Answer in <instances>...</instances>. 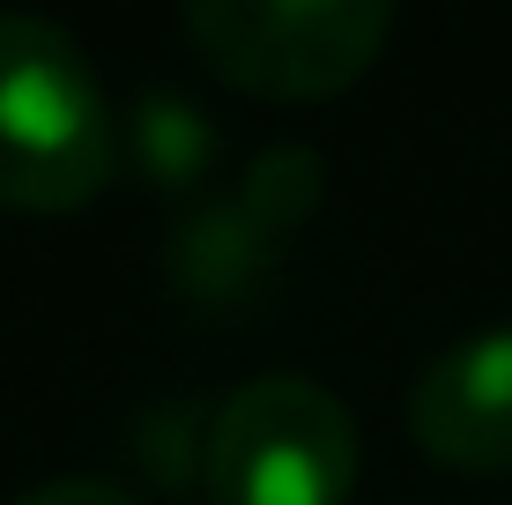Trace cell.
Here are the masks:
<instances>
[{"label":"cell","mask_w":512,"mask_h":505,"mask_svg":"<svg viewBox=\"0 0 512 505\" xmlns=\"http://www.w3.org/2000/svg\"><path fill=\"white\" fill-rule=\"evenodd\" d=\"M119 164V119L90 52L52 15L0 8V201L82 208Z\"/></svg>","instance_id":"6da1fadb"},{"label":"cell","mask_w":512,"mask_h":505,"mask_svg":"<svg viewBox=\"0 0 512 505\" xmlns=\"http://www.w3.org/2000/svg\"><path fill=\"white\" fill-rule=\"evenodd\" d=\"M201 476L216 505H342L357 483V416L320 379H245L208 416Z\"/></svg>","instance_id":"7a4b0ae2"},{"label":"cell","mask_w":512,"mask_h":505,"mask_svg":"<svg viewBox=\"0 0 512 505\" xmlns=\"http://www.w3.org/2000/svg\"><path fill=\"white\" fill-rule=\"evenodd\" d=\"M186 45L238 90L327 97L394 38L386 0H186Z\"/></svg>","instance_id":"3957f363"},{"label":"cell","mask_w":512,"mask_h":505,"mask_svg":"<svg viewBox=\"0 0 512 505\" xmlns=\"http://www.w3.org/2000/svg\"><path fill=\"white\" fill-rule=\"evenodd\" d=\"M409 431L461 476L512 468V327H483L423 364L409 387Z\"/></svg>","instance_id":"277c9868"},{"label":"cell","mask_w":512,"mask_h":505,"mask_svg":"<svg viewBox=\"0 0 512 505\" xmlns=\"http://www.w3.org/2000/svg\"><path fill=\"white\" fill-rule=\"evenodd\" d=\"M275 253H282L275 223H260L238 194H223L179 223V238H171V283L201 305H238L275 268Z\"/></svg>","instance_id":"5b68a950"},{"label":"cell","mask_w":512,"mask_h":505,"mask_svg":"<svg viewBox=\"0 0 512 505\" xmlns=\"http://www.w3.org/2000/svg\"><path fill=\"white\" fill-rule=\"evenodd\" d=\"M127 156H134V171L149 186L186 194V186L216 164V127H208V112L179 90H141L134 112H127Z\"/></svg>","instance_id":"8992f818"},{"label":"cell","mask_w":512,"mask_h":505,"mask_svg":"<svg viewBox=\"0 0 512 505\" xmlns=\"http://www.w3.org/2000/svg\"><path fill=\"white\" fill-rule=\"evenodd\" d=\"M15 505H141V498L127 483H112V476H52L38 491H23Z\"/></svg>","instance_id":"52a82bcc"}]
</instances>
